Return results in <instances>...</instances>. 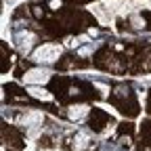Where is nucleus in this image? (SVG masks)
I'll return each mask as SVG.
<instances>
[{
    "mask_svg": "<svg viewBox=\"0 0 151 151\" xmlns=\"http://www.w3.org/2000/svg\"><path fill=\"white\" fill-rule=\"evenodd\" d=\"M59 55H61V48L57 44H42L40 48L34 52V59L40 61V63H52Z\"/></svg>",
    "mask_w": 151,
    "mask_h": 151,
    "instance_id": "nucleus-1",
    "label": "nucleus"
},
{
    "mask_svg": "<svg viewBox=\"0 0 151 151\" xmlns=\"http://www.w3.org/2000/svg\"><path fill=\"white\" fill-rule=\"evenodd\" d=\"M48 80V73L44 69H29L25 73V82L27 84H44Z\"/></svg>",
    "mask_w": 151,
    "mask_h": 151,
    "instance_id": "nucleus-2",
    "label": "nucleus"
},
{
    "mask_svg": "<svg viewBox=\"0 0 151 151\" xmlns=\"http://www.w3.org/2000/svg\"><path fill=\"white\" fill-rule=\"evenodd\" d=\"M38 122H42V113H38V111H29V113H25L21 118L23 126H36Z\"/></svg>",
    "mask_w": 151,
    "mask_h": 151,
    "instance_id": "nucleus-3",
    "label": "nucleus"
},
{
    "mask_svg": "<svg viewBox=\"0 0 151 151\" xmlns=\"http://www.w3.org/2000/svg\"><path fill=\"white\" fill-rule=\"evenodd\" d=\"M17 44H19V48H21L23 52H27L29 50V46H32V34H19V38H17Z\"/></svg>",
    "mask_w": 151,
    "mask_h": 151,
    "instance_id": "nucleus-4",
    "label": "nucleus"
},
{
    "mask_svg": "<svg viewBox=\"0 0 151 151\" xmlns=\"http://www.w3.org/2000/svg\"><path fill=\"white\" fill-rule=\"evenodd\" d=\"M86 111H88V109H86L84 105H76V107L69 109V118H71V120H82V118L86 116Z\"/></svg>",
    "mask_w": 151,
    "mask_h": 151,
    "instance_id": "nucleus-5",
    "label": "nucleus"
},
{
    "mask_svg": "<svg viewBox=\"0 0 151 151\" xmlns=\"http://www.w3.org/2000/svg\"><path fill=\"white\" fill-rule=\"evenodd\" d=\"M32 94H34V97H38V99H50V97H48L46 92H42V90H38V88H34V90H32Z\"/></svg>",
    "mask_w": 151,
    "mask_h": 151,
    "instance_id": "nucleus-6",
    "label": "nucleus"
}]
</instances>
